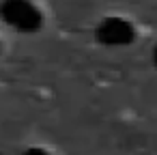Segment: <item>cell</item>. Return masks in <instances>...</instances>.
<instances>
[{
  "mask_svg": "<svg viewBox=\"0 0 157 155\" xmlns=\"http://www.w3.org/2000/svg\"><path fill=\"white\" fill-rule=\"evenodd\" d=\"M153 63H155V67H157V45H155V50H153Z\"/></svg>",
  "mask_w": 157,
  "mask_h": 155,
  "instance_id": "277c9868",
  "label": "cell"
},
{
  "mask_svg": "<svg viewBox=\"0 0 157 155\" xmlns=\"http://www.w3.org/2000/svg\"><path fill=\"white\" fill-rule=\"evenodd\" d=\"M133 37H136L133 26L123 17H105L97 26V41L108 45V48L127 45L133 41Z\"/></svg>",
  "mask_w": 157,
  "mask_h": 155,
  "instance_id": "7a4b0ae2",
  "label": "cell"
},
{
  "mask_svg": "<svg viewBox=\"0 0 157 155\" xmlns=\"http://www.w3.org/2000/svg\"><path fill=\"white\" fill-rule=\"evenodd\" d=\"M0 13H2L9 26L22 33H35L43 22L41 11L30 0H5L2 7H0Z\"/></svg>",
  "mask_w": 157,
  "mask_h": 155,
  "instance_id": "6da1fadb",
  "label": "cell"
},
{
  "mask_svg": "<svg viewBox=\"0 0 157 155\" xmlns=\"http://www.w3.org/2000/svg\"><path fill=\"white\" fill-rule=\"evenodd\" d=\"M24 155H48L45 151H41V149H30V151H26Z\"/></svg>",
  "mask_w": 157,
  "mask_h": 155,
  "instance_id": "3957f363",
  "label": "cell"
}]
</instances>
